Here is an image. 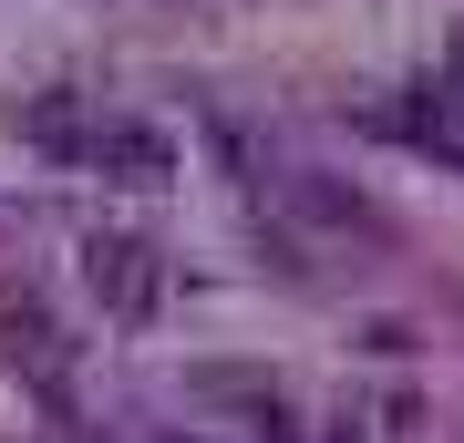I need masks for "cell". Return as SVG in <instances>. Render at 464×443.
I'll return each instance as SVG.
<instances>
[{
    "label": "cell",
    "mask_w": 464,
    "mask_h": 443,
    "mask_svg": "<svg viewBox=\"0 0 464 443\" xmlns=\"http://www.w3.org/2000/svg\"><path fill=\"white\" fill-rule=\"evenodd\" d=\"M93 289L114 299L124 320H145V310H155V258H145L134 237H93Z\"/></svg>",
    "instance_id": "1"
}]
</instances>
